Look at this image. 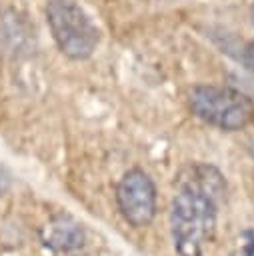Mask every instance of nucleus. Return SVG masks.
<instances>
[{"mask_svg": "<svg viewBox=\"0 0 254 256\" xmlns=\"http://www.w3.org/2000/svg\"><path fill=\"white\" fill-rule=\"evenodd\" d=\"M232 256H254V234H246L242 242H238Z\"/></svg>", "mask_w": 254, "mask_h": 256, "instance_id": "nucleus-6", "label": "nucleus"}, {"mask_svg": "<svg viewBox=\"0 0 254 256\" xmlns=\"http://www.w3.org/2000/svg\"><path fill=\"white\" fill-rule=\"evenodd\" d=\"M224 192L216 168L196 164L180 176L170 206V232L178 256H202L216 232L218 198Z\"/></svg>", "mask_w": 254, "mask_h": 256, "instance_id": "nucleus-1", "label": "nucleus"}, {"mask_svg": "<svg viewBox=\"0 0 254 256\" xmlns=\"http://www.w3.org/2000/svg\"><path fill=\"white\" fill-rule=\"evenodd\" d=\"M252 152H254V142H252Z\"/></svg>", "mask_w": 254, "mask_h": 256, "instance_id": "nucleus-9", "label": "nucleus"}, {"mask_svg": "<svg viewBox=\"0 0 254 256\" xmlns=\"http://www.w3.org/2000/svg\"><path fill=\"white\" fill-rule=\"evenodd\" d=\"M116 202L124 220L142 228L148 226L156 214V188L148 174L134 168L128 170L116 186Z\"/></svg>", "mask_w": 254, "mask_h": 256, "instance_id": "nucleus-4", "label": "nucleus"}, {"mask_svg": "<svg viewBox=\"0 0 254 256\" xmlns=\"http://www.w3.org/2000/svg\"><path fill=\"white\" fill-rule=\"evenodd\" d=\"M84 240H86L84 228L70 216H56L42 228L44 246L58 252L78 250L84 244Z\"/></svg>", "mask_w": 254, "mask_h": 256, "instance_id": "nucleus-5", "label": "nucleus"}, {"mask_svg": "<svg viewBox=\"0 0 254 256\" xmlns=\"http://www.w3.org/2000/svg\"><path fill=\"white\" fill-rule=\"evenodd\" d=\"M240 62H242V66L254 76V40L248 42V44L242 48V52H240Z\"/></svg>", "mask_w": 254, "mask_h": 256, "instance_id": "nucleus-7", "label": "nucleus"}, {"mask_svg": "<svg viewBox=\"0 0 254 256\" xmlns=\"http://www.w3.org/2000/svg\"><path fill=\"white\" fill-rule=\"evenodd\" d=\"M192 112L220 128V130H240L254 120V102L234 88L222 86H194L188 94Z\"/></svg>", "mask_w": 254, "mask_h": 256, "instance_id": "nucleus-3", "label": "nucleus"}, {"mask_svg": "<svg viewBox=\"0 0 254 256\" xmlns=\"http://www.w3.org/2000/svg\"><path fill=\"white\" fill-rule=\"evenodd\" d=\"M250 20H252V24H254V6L250 8Z\"/></svg>", "mask_w": 254, "mask_h": 256, "instance_id": "nucleus-8", "label": "nucleus"}, {"mask_svg": "<svg viewBox=\"0 0 254 256\" xmlns=\"http://www.w3.org/2000/svg\"><path fill=\"white\" fill-rule=\"evenodd\" d=\"M46 22L64 56L72 60H86L94 54L100 32L74 0H50L46 4Z\"/></svg>", "mask_w": 254, "mask_h": 256, "instance_id": "nucleus-2", "label": "nucleus"}]
</instances>
